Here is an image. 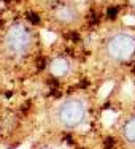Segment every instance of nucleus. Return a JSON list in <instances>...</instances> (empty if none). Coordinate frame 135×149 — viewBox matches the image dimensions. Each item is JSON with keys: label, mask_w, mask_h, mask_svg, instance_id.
<instances>
[{"label": "nucleus", "mask_w": 135, "mask_h": 149, "mask_svg": "<svg viewBox=\"0 0 135 149\" xmlns=\"http://www.w3.org/2000/svg\"><path fill=\"white\" fill-rule=\"evenodd\" d=\"M105 51L111 60L116 62L129 60L135 52V37L126 32H116L106 40Z\"/></svg>", "instance_id": "obj_1"}, {"label": "nucleus", "mask_w": 135, "mask_h": 149, "mask_svg": "<svg viewBox=\"0 0 135 149\" xmlns=\"http://www.w3.org/2000/svg\"><path fill=\"white\" fill-rule=\"evenodd\" d=\"M116 13H118V8H116V6H113V8L108 10V16H110V17H115Z\"/></svg>", "instance_id": "obj_8"}, {"label": "nucleus", "mask_w": 135, "mask_h": 149, "mask_svg": "<svg viewBox=\"0 0 135 149\" xmlns=\"http://www.w3.org/2000/svg\"><path fill=\"white\" fill-rule=\"evenodd\" d=\"M27 19H29L32 24H38V22H40V17H38V15H35V13H27Z\"/></svg>", "instance_id": "obj_7"}, {"label": "nucleus", "mask_w": 135, "mask_h": 149, "mask_svg": "<svg viewBox=\"0 0 135 149\" xmlns=\"http://www.w3.org/2000/svg\"><path fill=\"white\" fill-rule=\"evenodd\" d=\"M129 2H130V3H132V5L135 6V0H129Z\"/></svg>", "instance_id": "obj_10"}, {"label": "nucleus", "mask_w": 135, "mask_h": 149, "mask_svg": "<svg viewBox=\"0 0 135 149\" xmlns=\"http://www.w3.org/2000/svg\"><path fill=\"white\" fill-rule=\"evenodd\" d=\"M37 149H51V148H46V146H40V148H37Z\"/></svg>", "instance_id": "obj_9"}, {"label": "nucleus", "mask_w": 135, "mask_h": 149, "mask_svg": "<svg viewBox=\"0 0 135 149\" xmlns=\"http://www.w3.org/2000/svg\"><path fill=\"white\" fill-rule=\"evenodd\" d=\"M5 45L11 54L22 56L32 45V33L24 24H15L5 33Z\"/></svg>", "instance_id": "obj_3"}, {"label": "nucleus", "mask_w": 135, "mask_h": 149, "mask_svg": "<svg viewBox=\"0 0 135 149\" xmlns=\"http://www.w3.org/2000/svg\"><path fill=\"white\" fill-rule=\"evenodd\" d=\"M54 16H56V19H57L59 22L70 24V22H73V21L78 17V13H76V10L73 8L72 5H65V3H64V5L57 6Z\"/></svg>", "instance_id": "obj_5"}, {"label": "nucleus", "mask_w": 135, "mask_h": 149, "mask_svg": "<svg viewBox=\"0 0 135 149\" xmlns=\"http://www.w3.org/2000/svg\"><path fill=\"white\" fill-rule=\"evenodd\" d=\"M87 105L81 98H69L59 106L56 118H57L59 125L65 129H75L86 118Z\"/></svg>", "instance_id": "obj_2"}, {"label": "nucleus", "mask_w": 135, "mask_h": 149, "mask_svg": "<svg viewBox=\"0 0 135 149\" xmlns=\"http://www.w3.org/2000/svg\"><path fill=\"white\" fill-rule=\"evenodd\" d=\"M49 68V73L56 78H60V76H65L70 70V62L67 60L65 57H56L49 62L48 65Z\"/></svg>", "instance_id": "obj_4"}, {"label": "nucleus", "mask_w": 135, "mask_h": 149, "mask_svg": "<svg viewBox=\"0 0 135 149\" xmlns=\"http://www.w3.org/2000/svg\"><path fill=\"white\" fill-rule=\"evenodd\" d=\"M121 133H122V138L129 144H135V116H130V118L122 124Z\"/></svg>", "instance_id": "obj_6"}]
</instances>
